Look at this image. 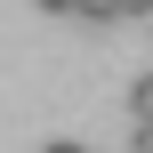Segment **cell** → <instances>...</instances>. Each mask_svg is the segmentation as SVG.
I'll return each instance as SVG.
<instances>
[{"instance_id":"6da1fadb","label":"cell","mask_w":153,"mask_h":153,"mask_svg":"<svg viewBox=\"0 0 153 153\" xmlns=\"http://www.w3.org/2000/svg\"><path fill=\"white\" fill-rule=\"evenodd\" d=\"M129 121H153V73L129 81Z\"/></svg>"},{"instance_id":"7a4b0ae2","label":"cell","mask_w":153,"mask_h":153,"mask_svg":"<svg viewBox=\"0 0 153 153\" xmlns=\"http://www.w3.org/2000/svg\"><path fill=\"white\" fill-rule=\"evenodd\" d=\"M129 153H153V121H129Z\"/></svg>"},{"instance_id":"3957f363","label":"cell","mask_w":153,"mask_h":153,"mask_svg":"<svg viewBox=\"0 0 153 153\" xmlns=\"http://www.w3.org/2000/svg\"><path fill=\"white\" fill-rule=\"evenodd\" d=\"M113 16H153V0H113Z\"/></svg>"},{"instance_id":"277c9868","label":"cell","mask_w":153,"mask_h":153,"mask_svg":"<svg viewBox=\"0 0 153 153\" xmlns=\"http://www.w3.org/2000/svg\"><path fill=\"white\" fill-rule=\"evenodd\" d=\"M40 153H89V145H73V137H56V145H40Z\"/></svg>"},{"instance_id":"5b68a950","label":"cell","mask_w":153,"mask_h":153,"mask_svg":"<svg viewBox=\"0 0 153 153\" xmlns=\"http://www.w3.org/2000/svg\"><path fill=\"white\" fill-rule=\"evenodd\" d=\"M40 8H48V16H73V0H40Z\"/></svg>"}]
</instances>
